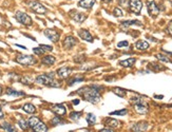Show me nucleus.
<instances>
[{
    "instance_id": "nucleus-1",
    "label": "nucleus",
    "mask_w": 172,
    "mask_h": 132,
    "mask_svg": "<svg viewBox=\"0 0 172 132\" xmlns=\"http://www.w3.org/2000/svg\"><path fill=\"white\" fill-rule=\"evenodd\" d=\"M103 87H97V86H92V87H83V88L79 89L76 92V94H79L81 97L91 104H97L101 100V92Z\"/></svg>"
},
{
    "instance_id": "nucleus-2",
    "label": "nucleus",
    "mask_w": 172,
    "mask_h": 132,
    "mask_svg": "<svg viewBox=\"0 0 172 132\" xmlns=\"http://www.w3.org/2000/svg\"><path fill=\"white\" fill-rule=\"evenodd\" d=\"M53 74H41L35 78V81L39 85H42L46 87H51V88H58L60 86L59 82L54 78V76H52Z\"/></svg>"
},
{
    "instance_id": "nucleus-3",
    "label": "nucleus",
    "mask_w": 172,
    "mask_h": 132,
    "mask_svg": "<svg viewBox=\"0 0 172 132\" xmlns=\"http://www.w3.org/2000/svg\"><path fill=\"white\" fill-rule=\"evenodd\" d=\"M130 103H131V105L134 106L135 111L139 113V114H146V113H148V111H149V107H148L147 103H146L141 96L136 95V96L131 97Z\"/></svg>"
},
{
    "instance_id": "nucleus-4",
    "label": "nucleus",
    "mask_w": 172,
    "mask_h": 132,
    "mask_svg": "<svg viewBox=\"0 0 172 132\" xmlns=\"http://www.w3.org/2000/svg\"><path fill=\"white\" fill-rule=\"evenodd\" d=\"M15 18L16 20L18 21L19 23H21V25H25V27H31L32 23H33V21H32V18L30 17L29 15H27V13H24V12H21V11H17L15 14Z\"/></svg>"
},
{
    "instance_id": "nucleus-5",
    "label": "nucleus",
    "mask_w": 172,
    "mask_h": 132,
    "mask_svg": "<svg viewBox=\"0 0 172 132\" xmlns=\"http://www.w3.org/2000/svg\"><path fill=\"white\" fill-rule=\"evenodd\" d=\"M16 61L22 66H33L37 63V59L32 55H19L16 58Z\"/></svg>"
},
{
    "instance_id": "nucleus-6",
    "label": "nucleus",
    "mask_w": 172,
    "mask_h": 132,
    "mask_svg": "<svg viewBox=\"0 0 172 132\" xmlns=\"http://www.w3.org/2000/svg\"><path fill=\"white\" fill-rule=\"evenodd\" d=\"M27 6H29L30 8H31V10L33 11L34 13L40 14V15H42V14H46V11H48L45 6H42V4H41L40 2L35 1V0H33V1L27 2Z\"/></svg>"
},
{
    "instance_id": "nucleus-7",
    "label": "nucleus",
    "mask_w": 172,
    "mask_h": 132,
    "mask_svg": "<svg viewBox=\"0 0 172 132\" xmlns=\"http://www.w3.org/2000/svg\"><path fill=\"white\" fill-rule=\"evenodd\" d=\"M147 10H148L149 15L152 16V17H156L159 14V12H161L159 11V6H157L154 0H149V1L147 2Z\"/></svg>"
},
{
    "instance_id": "nucleus-8",
    "label": "nucleus",
    "mask_w": 172,
    "mask_h": 132,
    "mask_svg": "<svg viewBox=\"0 0 172 132\" xmlns=\"http://www.w3.org/2000/svg\"><path fill=\"white\" fill-rule=\"evenodd\" d=\"M129 8L130 11L135 14H139L143 8V3L141 0H129Z\"/></svg>"
},
{
    "instance_id": "nucleus-9",
    "label": "nucleus",
    "mask_w": 172,
    "mask_h": 132,
    "mask_svg": "<svg viewBox=\"0 0 172 132\" xmlns=\"http://www.w3.org/2000/svg\"><path fill=\"white\" fill-rule=\"evenodd\" d=\"M43 33H45V36L48 37V38L53 42H57L60 38L59 33L56 32V31L53 30V29H46V30H45Z\"/></svg>"
},
{
    "instance_id": "nucleus-10",
    "label": "nucleus",
    "mask_w": 172,
    "mask_h": 132,
    "mask_svg": "<svg viewBox=\"0 0 172 132\" xmlns=\"http://www.w3.org/2000/svg\"><path fill=\"white\" fill-rule=\"evenodd\" d=\"M76 44H77V39H76L75 37H73V36H67L66 38H64L62 46H64V49H67V50H70V49H72L73 47H75Z\"/></svg>"
},
{
    "instance_id": "nucleus-11",
    "label": "nucleus",
    "mask_w": 172,
    "mask_h": 132,
    "mask_svg": "<svg viewBox=\"0 0 172 132\" xmlns=\"http://www.w3.org/2000/svg\"><path fill=\"white\" fill-rule=\"evenodd\" d=\"M149 127V124L146 122H138L132 126V132H145Z\"/></svg>"
},
{
    "instance_id": "nucleus-12",
    "label": "nucleus",
    "mask_w": 172,
    "mask_h": 132,
    "mask_svg": "<svg viewBox=\"0 0 172 132\" xmlns=\"http://www.w3.org/2000/svg\"><path fill=\"white\" fill-rule=\"evenodd\" d=\"M72 71H73V70H72L71 68L62 67L57 70V75L60 77V78H67V77L70 76V74L72 73Z\"/></svg>"
},
{
    "instance_id": "nucleus-13",
    "label": "nucleus",
    "mask_w": 172,
    "mask_h": 132,
    "mask_svg": "<svg viewBox=\"0 0 172 132\" xmlns=\"http://www.w3.org/2000/svg\"><path fill=\"white\" fill-rule=\"evenodd\" d=\"M78 35H79V37L82 39V40L89 41V42L93 41V36L88 30H85V29L79 30V31H78Z\"/></svg>"
},
{
    "instance_id": "nucleus-14",
    "label": "nucleus",
    "mask_w": 172,
    "mask_h": 132,
    "mask_svg": "<svg viewBox=\"0 0 172 132\" xmlns=\"http://www.w3.org/2000/svg\"><path fill=\"white\" fill-rule=\"evenodd\" d=\"M52 111L56 115L64 116L67 113V108H66V106H64V105H55L54 107L52 108Z\"/></svg>"
},
{
    "instance_id": "nucleus-15",
    "label": "nucleus",
    "mask_w": 172,
    "mask_h": 132,
    "mask_svg": "<svg viewBox=\"0 0 172 132\" xmlns=\"http://www.w3.org/2000/svg\"><path fill=\"white\" fill-rule=\"evenodd\" d=\"M95 3V0H80L78 2V6L82 9H87V10H90Z\"/></svg>"
},
{
    "instance_id": "nucleus-16",
    "label": "nucleus",
    "mask_w": 172,
    "mask_h": 132,
    "mask_svg": "<svg viewBox=\"0 0 172 132\" xmlns=\"http://www.w3.org/2000/svg\"><path fill=\"white\" fill-rule=\"evenodd\" d=\"M55 61H56V58H55L54 56H52V55H46V56H43V57L41 58V62H42L43 65H46V66L54 65Z\"/></svg>"
},
{
    "instance_id": "nucleus-17",
    "label": "nucleus",
    "mask_w": 172,
    "mask_h": 132,
    "mask_svg": "<svg viewBox=\"0 0 172 132\" xmlns=\"http://www.w3.org/2000/svg\"><path fill=\"white\" fill-rule=\"evenodd\" d=\"M33 131H35V132H48V127L46 126L45 123L39 121L33 127Z\"/></svg>"
},
{
    "instance_id": "nucleus-18",
    "label": "nucleus",
    "mask_w": 172,
    "mask_h": 132,
    "mask_svg": "<svg viewBox=\"0 0 172 132\" xmlns=\"http://www.w3.org/2000/svg\"><path fill=\"white\" fill-rule=\"evenodd\" d=\"M22 110L24 111L25 113H27V114H34V113H36V107L33 105V104H25L24 106L22 107Z\"/></svg>"
},
{
    "instance_id": "nucleus-19",
    "label": "nucleus",
    "mask_w": 172,
    "mask_h": 132,
    "mask_svg": "<svg viewBox=\"0 0 172 132\" xmlns=\"http://www.w3.org/2000/svg\"><path fill=\"white\" fill-rule=\"evenodd\" d=\"M5 93L10 96H15V97H19V96H24L25 93L22 91H17V90H14L12 88H8L5 90Z\"/></svg>"
},
{
    "instance_id": "nucleus-20",
    "label": "nucleus",
    "mask_w": 172,
    "mask_h": 132,
    "mask_svg": "<svg viewBox=\"0 0 172 132\" xmlns=\"http://www.w3.org/2000/svg\"><path fill=\"white\" fill-rule=\"evenodd\" d=\"M72 18H73V20H75L76 22H83V21L86 20V15L85 14H81V13H78V12H74V13H72Z\"/></svg>"
},
{
    "instance_id": "nucleus-21",
    "label": "nucleus",
    "mask_w": 172,
    "mask_h": 132,
    "mask_svg": "<svg viewBox=\"0 0 172 132\" xmlns=\"http://www.w3.org/2000/svg\"><path fill=\"white\" fill-rule=\"evenodd\" d=\"M104 124H106L107 127H109V128H118L120 125V123L117 121V119H108L106 122H104Z\"/></svg>"
},
{
    "instance_id": "nucleus-22",
    "label": "nucleus",
    "mask_w": 172,
    "mask_h": 132,
    "mask_svg": "<svg viewBox=\"0 0 172 132\" xmlns=\"http://www.w3.org/2000/svg\"><path fill=\"white\" fill-rule=\"evenodd\" d=\"M135 61H136L135 58H128V59H125V60H120L119 65L124 68H131L132 66L135 63Z\"/></svg>"
},
{
    "instance_id": "nucleus-23",
    "label": "nucleus",
    "mask_w": 172,
    "mask_h": 132,
    "mask_svg": "<svg viewBox=\"0 0 172 132\" xmlns=\"http://www.w3.org/2000/svg\"><path fill=\"white\" fill-rule=\"evenodd\" d=\"M148 68H149L150 70H152V71H154V72H159V71L165 70V67H163V66L159 65V63H156V62L149 63V65H148Z\"/></svg>"
},
{
    "instance_id": "nucleus-24",
    "label": "nucleus",
    "mask_w": 172,
    "mask_h": 132,
    "mask_svg": "<svg viewBox=\"0 0 172 132\" xmlns=\"http://www.w3.org/2000/svg\"><path fill=\"white\" fill-rule=\"evenodd\" d=\"M135 47L137 50H147L149 48V42H147L146 40H138L135 43Z\"/></svg>"
},
{
    "instance_id": "nucleus-25",
    "label": "nucleus",
    "mask_w": 172,
    "mask_h": 132,
    "mask_svg": "<svg viewBox=\"0 0 172 132\" xmlns=\"http://www.w3.org/2000/svg\"><path fill=\"white\" fill-rule=\"evenodd\" d=\"M141 25V22L138 20H127V21H123L122 22V27L123 28H129L131 27V25Z\"/></svg>"
},
{
    "instance_id": "nucleus-26",
    "label": "nucleus",
    "mask_w": 172,
    "mask_h": 132,
    "mask_svg": "<svg viewBox=\"0 0 172 132\" xmlns=\"http://www.w3.org/2000/svg\"><path fill=\"white\" fill-rule=\"evenodd\" d=\"M1 128L4 129L6 132H17V130H16L11 124H9V123H3V124L1 125Z\"/></svg>"
},
{
    "instance_id": "nucleus-27",
    "label": "nucleus",
    "mask_w": 172,
    "mask_h": 132,
    "mask_svg": "<svg viewBox=\"0 0 172 132\" xmlns=\"http://www.w3.org/2000/svg\"><path fill=\"white\" fill-rule=\"evenodd\" d=\"M87 123L89 125H94L95 123H96V116H95L93 113H89V114L87 115Z\"/></svg>"
},
{
    "instance_id": "nucleus-28",
    "label": "nucleus",
    "mask_w": 172,
    "mask_h": 132,
    "mask_svg": "<svg viewBox=\"0 0 172 132\" xmlns=\"http://www.w3.org/2000/svg\"><path fill=\"white\" fill-rule=\"evenodd\" d=\"M18 125H19V127L22 129V130H27V129L29 128V123L23 119H20L19 121H18Z\"/></svg>"
},
{
    "instance_id": "nucleus-29",
    "label": "nucleus",
    "mask_w": 172,
    "mask_h": 132,
    "mask_svg": "<svg viewBox=\"0 0 172 132\" xmlns=\"http://www.w3.org/2000/svg\"><path fill=\"white\" fill-rule=\"evenodd\" d=\"M39 121H40V119H39L38 117H36V116H32V117H30V119H27V123H29V127L33 128V127H34L35 125H36Z\"/></svg>"
},
{
    "instance_id": "nucleus-30",
    "label": "nucleus",
    "mask_w": 172,
    "mask_h": 132,
    "mask_svg": "<svg viewBox=\"0 0 172 132\" xmlns=\"http://www.w3.org/2000/svg\"><path fill=\"white\" fill-rule=\"evenodd\" d=\"M113 92H114V94H116V95L120 96V97H124L125 95H126V90H124V89L122 88H114L113 89Z\"/></svg>"
},
{
    "instance_id": "nucleus-31",
    "label": "nucleus",
    "mask_w": 172,
    "mask_h": 132,
    "mask_svg": "<svg viewBox=\"0 0 172 132\" xmlns=\"http://www.w3.org/2000/svg\"><path fill=\"white\" fill-rule=\"evenodd\" d=\"M81 114H82V112H75V111H73L70 114V119H72V121H78V119H80V116H81Z\"/></svg>"
},
{
    "instance_id": "nucleus-32",
    "label": "nucleus",
    "mask_w": 172,
    "mask_h": 132,
    "mask_svg": "<svg viewBox=\"0 0 172 132\" xmlns=\"http://www.w3.org/2000/svg\"><path fill=\"white\" fill-rule=\"evenodd\" d=\"M155 57H156L159 60L163 61V62H169V61H170L169 57H167L166 55H164V54H161V53H159V54H156V55H155Z\"/></svg>"
},
{
    "instance_id": "nucleus-33",
    "label": "nucleus",
    "mask_w": 172,
    "mask_h": 132,
    "mask_svg": "<svg viewBox=\"0 0 172 132\" xmlns=\"http://www.w3.org/2000/svg\"><path fill=\"white\" fill-rule=\"evenodd\" d=\"M81 81H83V77H81L80 75H76V76H74V78H72L71 81H69V86H72V85H74L75 82Z\"/></svg>"
},
{
    "instance_id": "nucleus-34",
    "label": "nucleus",
    "mask_w": 172,
    "mask_h": 132,
    "mask_svg": "<svg viewBox=\"0 0 172 132\" xmlns=\"http://www.w3.org/2000/svg\"><path fill=\"white\" fill-rule=\"evenodd\" d=\"M113 15H114L115 17H123V15H124V12L122 11V9L115 8L114 10H113Z\"/></svg>"
},
{
    "instance_id": "nucleus-35",
    "label": "nucleus",
    "mask_w": 172,
    "mask_h": 132,
    "mask_svg": "<svg viewBox=\"0 0 172 132\" xmlns=\"http://www.w3.org/2000/svg\"><path fill=\"white\" fill-rule=\"evenodd\" d=\"M86 60V56L85 55H78L74 57V62L79 63V62H83Z\"/></svg>"
},
{
    "instance_id": "nucleus-36",
    "label": "nucleus",
    "mask_w": 172,
    "mask_h": 132,
    "mask_svg": "<svg viewBox=\"0 0 172 132\" xmlns=\"http://www.w3.org/2000/svg\"><path fill=\"white\" fill-rule=\"evenodd\" d=\"M128 113L127 109H122L119 111H113L110 113V115H126Z\"/></svg>"
},
{
    "instance_id": "nucleus-37",
    "label": "nucleus",
    "mask_w": 172,
    "mask_h": 132,
    "mask_svg": "<svg viewBox=\"0 0 172 132\" xmlns=\"http://www.w3.org/2000/svg\"><path fill=\"white\" fill-rule=\"evenodd\" d=\"M33 52H34L35 54H36V55H39V56H41L43 53H46V52L43 51L41 48H39V47H38V48H34L33 49Z\"/></svg>"
},
{
    "instance_id": "nucleus-38",
    "label": "nucleus",
    "mask_w": 172,
    "mask_h": 132,
    "mask_svg": "<svg viewBox=\"0 0 172 132\" xmlns=\"http://www.w3.org/2000/svg\"><path fill=\"white\" fill-rule=\"evenodd\" d=\"M39 48H41L45 52H50L53 50V48L51 46H46V44H40L39 46Z\"/></svg>"
},
{
    "instance_id": "nucleus-39",
    "label": "nucleus",
    "mask_w": 172,
    "mask_h": 132,
    "mask_svg": "<svg viewBox=\"0 0 172 132\" xmlns=\"http://www.w3.org/2000/svg\"><path fill=\"white\" fill-rule=\"evenodd\" d=\"M62 123H64V122H62L61 119H60L59 117H57V116L54 117V119L51 121V124H52V125H59V124H62Z\"/></svg>"
},
{
    "instance_id": "nucleus-40",
    "label": "nucleus",
    "mask_w": 172,
    "mask_h": 132,
    "mask_svg": "<svg viewBox=\"0 0 172 132\" xmlns=\"http://www.w3.org/2000/svg\"><path fill=\"white\" fill-rule=\"evenodd\" d=\"M129 46V42H128L127 40H124V41H120L117 43V47L118 48H123V47H128Z\"/></svg>"
},
{
    "instance_id": "nucleus-41",
    "label": "nucleus",
    "mask_w": 172,
    "mask_h": 132,
    "mask_svg": "<svg viewBox=\"0 0 172 132\" xmlns=\"http://www.w3.org/2000/svg\"><path fill=\"white\" fill-rule=\"evenodd\" d=\"M167 32H168L170 35H172V21L168 25V27H167Z\"/></svg>"
},
{
    "instance_id": "nucleus-42",
    "label": "nucleus",
    "mask_w": 172,
    "mask_h": 132,
    "mask_svg": "<svg viewBox=\"0 0 172 132\" xmlns=\"http://www.w3.org/2000/svg\"><path fill=\"white\" fill-rule=\"evenodd\" d=\"M99 132H114V131H113L112 129H110V128H104V129H101Z\"/></svg>"
},
{
    "instance_id": "nucleus-43",
    "label": "nucleus",
    "mask_w": 172,
    "mask_h": 132,
    "mask_svg": "<svg viewBox=\"0 0 172 132\" xmlns=\"http://www.w3.org/2000/svg\"><path fill=\"white\" fill-rule=\"evenodd\" d=\"M3 117H4V113H3V111H2L1 107H0V119H2Z\"/></svg>"
},
{
    "instance_id": "nucleus-44",
    "label": "nucleus",
    "mask_w": 172,
    "mask_h": 132,
    "mask_svg": "<svg viewBox=\"0 0 172 132\" xmlns=\"http://www.w3.org/2000/svg\"><path fill=\"white\" fill-rule=\"evenodd\" d=\"M73 104H74V105H78V104H79V100H75L73 102Z\"/></svg>"
},
{
    "instance_id": "nucleus-45",
    "label": "nucleus",
    "mask_w": 172,
    "mask_h": 132,
    "mask_svg": "<svg viewBox=\"0 0 172 132\" xmlns=\"http://www.w3.org/2000/svg\"><path fill=\"white\" fill-rule=\"evenodd\" d=\"M125 2H126V0H119V4H125Z\"/></svg>"
},
{
    "instance_id": "nucleus-46",
    "label": "nucleus",
    "mask_w": 172,
    "mask_h": 132,
    "mask_svg": "<svg viewBox=\"0 0 172 132\" xmlns=\"http://www.w3.org/2000/svg\"><path fill=\"white\" fill-rule=\"evenodd\" d=\"M1 94H2V87L0 86V95H1Z\"/></svg>"
},
{
    "instance_id": "nucleus-47",
    "label": "nucleus",
    "mask_w": 172,
    "mask_h": 132,
    "mask_svg": "<svg viewBox=\"0 0 172 132\" xmlns=\"http://www.w3.org/2000/svg\"><path fill=\"white\" fill-rule=\"evenodd\" d=\"M104 2H110L111 0H104Z\"/></svg>"
},
{
    "instance_id": "nucleus-48",
    "label": "nucleus",
    "mask_w": 172,
    "mask_h": 132,
    "mask_svg": "<svg viewBox=\"0 0 172 132\" xmlns=\"http://www.w3.org/2000/svg\"><path fill=\"white\" fill-rule=\"evenodd\" d=\"M169 1H170V2H171V4H172V0H169Z\"/></svg>"
},
{
    "instance_id": "nucleus-49",
    "label": "nucleus",
    "mask_w": 172,
    "mask_h": 132,
    "mask_svg": "<svg viewBox=\"0 0 172 132\" xmlns=\"http://www.w3.org/2000/svg\"><path fill=\"white\" fill-rule=\"evenodd\" d=\"M33 132H35V131H33Z\"/></svg>"
}]
</instances>
